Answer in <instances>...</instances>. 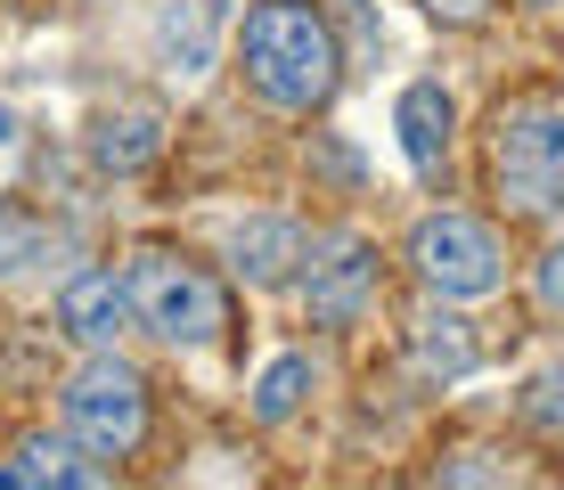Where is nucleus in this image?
Returning a JSON list of instances; mask_svg holds the SVG:
<instances>
[{
  "instance_id": "2",
  "label": "nucleus",
  "mask_w": 564,
  "mask_h": 490,
  "mask_svg": "<svg viewBox=\"0 0 564 490\" xmlns=\"http://www.w3.org/2000/svg\"><path fill=\"white\" fill-rule=\"evenodd\" d=\"M491 172H499L508 213H523V221H556V213H564V107H556V98H523V107L499 115Z\"/></svg>"
},
{
  "instance_id": "18",
  "label": "nucleus",
  "mask_w": 564,
  "mask_h": 490,
  "mask_svg": "<svg viewBox=\"0 0 564 490\" xmlns=\"http://www.w3.org/2000/svg\"><path fill=\"white\" fill-rule=\"evenodd\" d=\"M425 17H434V25H482V17H491V0H417Z\"/></svg>"
},
{
  "instance_id": "16",
  "label": "nucleus",
  "mask_w": 564,
  "mask_h": 490,
  "mask_svg": "<svg viewBox=\"0 0 564 490\" xmlns=\"http://www.w3.org/2000/svg\"><path fill=\"white\" fill-rule=\"evenodd\" d=\"M205 33H213V9H205V0H188V25H181V9L164 17V50H181L188 66H205Z\"/></svg>"
},
{
  "instance_id": "4",
  "label": "nucleus",
  "mask_w": 564,
  "mask_h": 490,
  "mask_svg": "<svg viewBox=\"0 0 564 490\" xmlns=\"http://www.w3.org/2000/svg\"><path fill=\"white\" fill-rule=\"evenodd\" d=\"M66 425H74V442L99 449V458H131L140 434H148V384H140V368H123L115 351H99V360L66 384Z\"/></svg>"
},
{
  "instance_id": "8",
  "label": "nucleus",
  "mask_w": 564,
  "mask_h": 490,
  "mask_svg": "<svg viewBox=\"0 0 564 490\" xmlns=\"http://www.w3.org/2000/svg\"><path fill=\"white\" fill-rule=\"evenodd\" d=\"M295 262H311V238H303V221H286V213H254V221L229 229V270H238L246 286H286Z\"/></svg>"
},
{
  "instance_id": "9",
  "label": "nucleus",
  "mask_w": 564,
  "mask_h": 490,
  "mask_svg": "<svg viewBox=\"0 0 564 490\" xmlns=\"http://www.w3.org/2000/svg\"><path fill=\"white\" fill-rule=\"evenodd\" d=\"M393 131H401V155L434 181L442 155H451V90H442V83H410L401 107H393Z\"/></svg>"
},
{
  "instance_id": "13",
  "label": "nucleus",
  "mask_w": 564,
  "mask_h": 490,
  "mask_svg": "<svg viewBox=\"0 0 564 490\" xmlns=\"http://www.w3.org/2000/svg\"><path fill=\"white\" fill-rule=\"evenodd\" d=\"M303 384H311V360H295V351H286V360H270L262 384H254V417H262V425H286V417L303 409Z\"/></svg>"
},
{
  "instance_id": "15",
  "label": "nucleus",
  "mask_w": 564,
  "mask_h": 490,
  "mask_svg": "<svg viewBox=\"0 0 564 490\" xmlns=\"http://www.w3.org/2000/svg\"><path fill=\"white\" fill-rule=\"evenodd\" d=\"M523 417L540 425V434H564V368H540L532 392H523Z\"/></svg>"
},
{
  "instance_id": "7",
  "label": "nucleus",
  "mask_w": 564,
  "mask_h": 490,
  "mask_svg": "<svg viewBox=\"0 0 564 490\" xmlns=\"http://www.w3.org/2000/svg\"><path fill=\"white\" fill-rule=\"evenodd\" d=\"M57 327H66L74 344L107 351L131 327V286L115 279V270H74V279L57 286Z\"/></svg>"
},
{
  "instance_id": "17",
  "label": "nucleus",
  "mask_w": 564,
  "mask_h": 490,
  "mask_svg": "<svg viewBox=\"0 0 564 490\" xmlns=\"http://www.w3.org/2000/svg\"><path fill=\"white\" fill-rule=\"evenodd\" d=\"M532 294H540V311H556V319H564V246H549V253H540Z\"/></svg>"
},
{
  "instance_id": "11",
  "label": "nucleus",
  "mask_w": 564,
  "mask_h": 490,
  "mask_svg": "<svg viewBox=\"0 0 564 490\" xmlns=\"http://www.w3.org/2000/svg\"><path fill=\"white\" fill-rule=\"evenodd\" d=\"M90 155H99L107 172H148L155 155H164V123L140 107H123V115H99V131H90Z\"/></svg>"
},
{
  "instance_id": "6",
  "label": "nucleus",
  "mask_w": 564,
  "mask_h": 490,
  "mask_svg": "<svg viewBox=\"0 0 564 490\" xmlns=\"http://www.w3.org/2000/svg\"><path fill=\"white\" fill-rule=\"evenodd\" d=\"M368 303H377V246L368 238H336L327 262H311V279H303L311 327H352Z\"/></svg>"
},
{
  "instance_id": "5",
  "label": "nucleus",
  "mask_w": 564,
  "mask_h": 490,
  "mask_svg": "<svg viewBox=\"0 0 564 490\" xmlns=\"http://www.w3.org/2000/svg\"><path fill=\"white\" fill-rule=\"evenodd\" d=\"M410 262H417V279L434 294H491L508 253H499V238L482 221H466V213H434V221H417Z\"/></svg>"
},
{
  "instance_id": "3",
  "label": "nucleus",
  "mask_w": 564,
  "mask_h": 490,
  "mask_svg": "<svg viewBox=\"0 0 564 490\" xmlns=\"http://www.w3.org/2000/svg\"><path fill=\"white\" fill-rule=\"evenodd\" d=\"M131 319L148 327V336H164V344H221V327H229V294L205 279L197 262H181V253H131Z\"/></svg>"
},
{
  "instance_id": "10",
  "label": "nucleus",
  "mask_w": 564,
  "mask_h": 490,
  "mask_svg": "<svg viewBox=\"0 0 564 490\" xmlns=\"http://www.w3.org/2000/svg\"><path fill=\"white\" fill-rule=\"evenodd\" d=\"M42 482H50V490H90V482H107V475H99V466H90L74 442L33 434L9 466H0V490H42Z\"/></svg>"
},
{
  "instance_id": "1",
  "label": "nucleus",
  "mask_w": 564,
  "mask_h": 490,
  "mask_svg": "<svg viewBox=\"0 0 564 490\" xmlns=\"http://www.w3.org/2000/svg\"><path fill=\"white\" fill-rule=\"evenodd\" d=\"M238 57H246L254 98L279 107V115L327 107V90H336V74H344L336 25H327L319 0H254V9H246V33H238Z\"/></svg>"
},
{
  "instance_id": "14",
  "label": "nucleus",
  "mask_w": 564,
  "mask_h": 490,
  "mask_svg": "<svg viewBox=\"0 0 564 490\" xmlns=\"http://www.w3.org/2000/svg\"><path fill=\"white\" fill-rule=\"evenodd\" d=\"M25 262H42V221L25 205H0V279H17Z\"/></svg>"
},
{
  "instance_id": "12",
  "label": "nucleus",
  "mask_w": 564,
  "mask_h": 490,
  "mask_svg": "<svg viewBox=\"0 0 564 490\" xmlns=\"http://www.w3.org/2000/svg\"><path fill=\"white\" fill-rule=\"evenodd\" d=\"M475 360H482V351H475V336H466V319H451V311H425V319H417V368H425V377L458 384Z\"/></svg>"
}]
</instances>
